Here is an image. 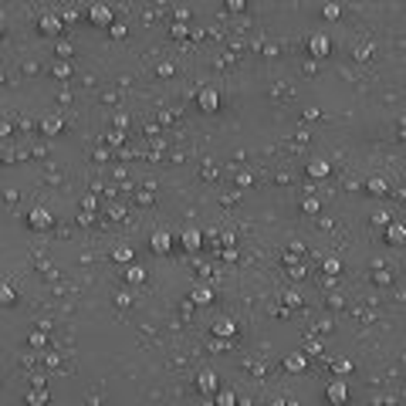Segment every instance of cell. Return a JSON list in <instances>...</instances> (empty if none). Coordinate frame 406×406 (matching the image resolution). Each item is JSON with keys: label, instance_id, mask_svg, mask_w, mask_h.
<instances>
[{"label": "cell", "instance_id": "cell-1", "mask_svg": "<svg viewBox=\"0 0 406 406\" xmlns=\"http://www.w3.org/2000/svg\"><path fill=\"white\" fill-rule=\"evenodd\" d=\"M88 20H92L95 27H112V24H115V14H112L109 3H92V7H88Z\"/></svg>", "mask_w": 406, "mask_h": 406}, {"label": "cell", "instance_id": "cell-2", "mask_svg": "<svg viewBox=\"0 0 406 406\" xmlns=\"http://www.w3.org/2000/svg\"><path fill=\"white\" fill-rule=\"evenodd\" d=\"M27 227H31V230H51V227H55V217H51L44 206H34V210L27 213Z\"/></svg>", "mask_w": 406, "mask_h": 406}, {"label": "cell", "instance_id": "cell-3", "mask_svg": "<svg viewBox=\"0 0 406 406\" xmlns=\"http://www.w3.org/2000/svg\"><path fill=\"white\" fill-rule=\"evenodd\" d=\"M325 396H329V403L345 406L349 403V383H345V379H332V386L325 389Z\"/></svg>", "mask_w": 406, "mask_h": 406}, {"label": "cell", "instance_id": "cell-4", "mask_svg": "<svg viewBox=\"0 0 406 406\" xmlns=\"http://www.w3.org/2000/svg\"><path fill=\"white\" fill-rule=\"evenodd\" d=\"M308 51H312L315 58H329V55H332V37H325V34L308 37Z\"/></svg>", "mask_w": 406, "mask_h": 406}, {"label": "cell", "instance_id": "cell-5", "mask_svg": "<svg viewBox=\"0 0 406 406\" xmlns=\"http://www.w3.org/2000/svg\"><path fill=\"white\" fill-rule=\"evenodd\" d=\"M197 386H200V393L213 396V393L220 389V379H217V372H213V369H203L200 376H197Z\"/></svg>", "mask_w": 406, "mask_h": 406}, {"label": "cell", "instance_id": "cell-6", "mask_svg": "<svg viewBox=\"0 0 406 406\" xmlns=\"http://www.w3.org/2000/svg\"><path fill=\"white\" fill-rule=\"evenodd\" d=\"M149 247H152L156 254H169V251H173V237H169V230H156V234L149 237Z\"/></svg>", "mask_w": 406, "mask_h": 406}, {"label": "cell", "instance_id": "cell-7", "mask_svg": "<svg viewBox=\"0 0 406 406\" xmlns=\"http://www.w3.org/2000/svg\"><path fill=\"white\" fill-rule=\"evenodd\" d=\"M180 244H183V251H190V254H197L203 247V234L197 227H190V230H183V237H180Z\"/></svg>", "mask_w": 406, "mask_h": 406}, {"label": "cell", "instance_id": "cell-8", "mask_svg": "<svg viewBox=\"0 0 406 406\" xmlns=\"http://www.w3.org/2000/svg\"><path fill=\"white\" fill-rule=\"evenodd\" d=\"M197 105H200L203 112H217V109H220V95H217L213 88H203L200 95H197Z\"/></svg>", "mask_w": 406, "mask_h": 406}, {"label": "cell", "instance_id": "cell-9", "mask_svg": "<svg viewBox=\"0 0 406 406\" xmlns=\"http://www.w3.org/2000/svg\"><path fill=\"white\" fill-rule=\"evenodd\" d=\"M37 27H41L44 34H55V37H58V34H61V17H58V14H41Z\"/></svg>", "mask_w": 406, "mask_h": 406}, {"label": "cell", "instance_id": "cell-10", "mask_svg": "<svg viewBox=\"0 0 406 406\" xmlns=\"http://www.w3.org/2000/svg\"><path fill=\"white\" fill-rule=\"evenodd\" d=\"M308 176H315V180H325V176H332V166H329V159H312V163H308Z\"/></svg>", "mask_w": 406, "mask_h": 406}, {"label": "cell", "instance_id": "cell-11", "mask_svg": "<svg viewBox=\"0 0 406 406\" xmlns=\"http://www.w3.org/2000/svg\"><path fill=\"white\" fill-rule=\"evenodd\" d=\"M305 366H308L305 352H291V355H284V369H288V372H305Z\"/></svg>", "mask_w": 406, "mask_h": 406}, {"label": "cell", "instance_id": "cell-12", "mask_svg": "<svg viewBox=\"0 0 406 406\" xmlns=\"http://www.w3.org/2000/svg\"><path fill=\"white\" fill-rule=\"evenodd\" d=\"M386 240H389L393 247L406 244V227H403V223H389V227H386Z\"/></svg>", "mask_w": 406, "mask_h": 406}, {"label": "cell", "instance_id": "cell-13", "mask_svg": "<svg viewBox=\"0 0 406 406\" xmlns=\"http://www.w3.org/2000/svg\"><path fill=\"white\" fill-rule=\"evenodd\" d=\"M234 332H237V325H234L230 318H217V322H213V335L217 338H234Z\"/></svg>", "mask_w": 406, "mask_h": 406}, {"label": "cell", "instance_id": "cell-14", "mask_svg": "<svg viewBox=\"0 0 406 406\" xmlns=\"http://www.w3.org/2000/svg\"><path fill=\"white\" fill-rule=\"evenodd\" d=\"M210 301H213V288H206V284L193 288V295H190V305H210Z\"/></svg>", "mask_w": 406, "mask_h": 406}, {"label": "cell", "instance_id": "cell-15", "mask_svg": "<svg viewBox=\"0 0 406 406\" xmlns=\"http://www.w3.org/2000/svg\"><path fill=\"white\" fill-rule=\"evenodd\" d=\"M61 129H65V122H61L58 115H48V119H41V132H44V135H58Z\"/></svg>", "mask_w": 406, "mask_h": 406}, {"label": "cell", "instance_id": "cell-16", "mask_svg": "<svg viewBox=\"0 0 406 406\" xmlns=\"http://www.w3.org/2000/svg\"><path fill=\"white\" fill-rule=\"evenodd\" d=\"M112 258H115L119 264H126V268H129V264H135V251H132V247H129V244H122V247H115V254H112Z\"/></svg>", "mask_w": 406, "mask_h": 406}, {"label": "cell", "instance_id": "cell-17", "mask_svg": "<svg viewBox=\"0 0 406 406\" xmlns=\"http://www.w3.org/2000/svg\"><path fill=\"white\" fill-rule=\"evenodd\" d=\"M146 281V268L142 264H129L126 268V284H142Z\"/></svg>", "mask_w": 406, "mask_h": 406}, {"label": "cell", "instance_id": "cell-18", "mask_svg": "<svg viewBox=\"0 0 406 406\" xmlns=\"http://www.w3.org/2000/svg\"><path fill=\"white\" fill-rule=\"evenodd\" d=\"M14 301H17V291H14L10 284H3V281H0V308H10Z\"/></svg>", "mask_w": 406, "mask_h": 406}, {"label": "cell", "instance_id": "cell-19", "mask_svg": "<svg viewBox=\"0 0 406 406\" xmlns=\"http://www.w3.org/2000/svg\"><path fill=\"white\" fill-rule=\"evenodd\" d=\"M48 400H51L48 389H34V393H27V406H48Z\"/></svg>", "mask_w": 406, "mask_h": 406}, {"label": "cell", "instance_id": "cell-20", "mask_svg": "<svg viewBox=\"0 0 406 406\" xmlns=\"http://www.w3.org/2000/svg\"><path fill=\"white\" fill-rule=\"evenodd\" d=\"M213 403L217 406H237V396H234L230 389H217V393H213Z\"/></svg>", "mask_w": 406, "mask_h": 406}, {"label": "cell", "instance_id": "cell-21", "mask_svg": "<svg viewBox=\"0 0 406 406\" xmlns=\"http://www.w3.org/2000/svg\"><path fill=\"white\" fill-rule=\"evenodd\" d=\"M366 190H369V193H376V197H383L389 186H386V180H383V176H372V180L366 183Z\"/></svg>", "mask_w": 406, "mask_h": 406}, {"label": "cell", "instance_id": "cell-22", "mask_svg": "<svg viewBox=\"0 0 406 406\" xmlns=\"http://www.w3.org/2000/svg\"><path fill=\"white\" fill-rule=\"evenodd\" d=\"M51 71H55V78H61V81H68V78L74 74V68L68 65V61H58V65L51 68Z\"/></svg>", "mask_w": 406, "mask_h": 406}, {"label": "cell", "instance_id": "cell-23", "mask_svg": "<svg viewBox=\"0 0 406 406\" xmlns=\"http://www.w3.org/2000/svg\"><path fill=\"white\" fill-rule=\"evenodd\" d=\"M338 271H342L338 258H325V264H322V274H325V277H335Z\"/></svg>", "mask_w": 406, "mask_h": 406}, {"label": "cell", "instance_id": "cell-24", "mask_svg": "<svg viewBox=\"0 0 406 406\" xmlns=\"http://www.w3.org/2000/svg\"><path fill=\"white\" fill-rule=\"evenodd\" d=\"M332 372H335L338 379H345V376H349V372H352V362H349V359H338L335 366H332Z\"/></svg>", "mask_w": 406, "mask_h": 406}, {"label": "cell", "instance_id": "cell-25", "mask_svg": "<svg viewBox=\"0 0 406 406\" xmlns=\"http://www.w3.org/2000/svg\"><path fill=\"white\" fill-rule=\"evenodd\" d=\"M322 17H325V20H338V17H342V7H338V3H325V7H322Z\"/></svg>", "mask_w": 406, "mask_h": 406}, {"label": "cell", "instance_id": "cell-26", "mask_svg": "<svg viewBox=\"0 0 406 406\" xmlns=\"http://www.w3.org/2000/svg\"><path fill=\"white\" fill-rule=\"evenodd\" d=\"M27 342H31L34 349H44V345H48V335H44V332H31V335H27Z\"/></svg>", "mask_w": 406, "mask_h": 406}, {"label": "cell", "instance_id": "cell-27", "mask_svg": "<svg viewBox=\"0 0 406 406\" xmlns=\"http://www.w3.org/2000/svg\"><path fill=\"white\" fill-rule=\"evenodd\" d=\"M301 210H305V213H318L322 203H318V200H305V203H301Z\"/></svg>", "mask_w": 406, "mask_h": 406}, {"label": "cell", "instance_id": "cell-28", "mask_svg": "<svg viewBox=\"0 0 406 406\" xmlns=\"http://www.w3.org/2000/svg\"><path fill=\"white\" fill-rule=\"evenodd\" d=\"M55 48H58V55H61V58H71V51H74V48H71L68 41H58Z\"/></svg>", "mask_w": 406, "mask_h": 406}, {"label": "cell", "instance_id": "cell-29", "mask_svg": "<svg viewBox=\"0 0 406 406\" xmlns=\"http://www.w3.org/2000/svg\"><path fill=\"white\" fill-rule=\"evenodd\" d=\"M190 20V7H176V24H186Z\"/></svg>", "mask_w": 406, "mask_h": 406}, {"label": "cell", "instance_id": "cell-30", "mask_svg": "<svg viewBox=\"0 0 406 406\" xmlns=\"http://www.w3.org/2000/svg\"><path fill=\"white\" fill-rule=\"evenodd\" d=\"M129 301H132L129 291H119V295H115V305H119V308H129Z\"/></svg>", "mask_w": 406, "mask_h": 406}, {"label": "cell", "instance_id": "cell-31", "mask_svg": "<svg viewBox=\"0 0 406 406\" xmlns=\"http://www.w3.org/2000/svg\"><path fill=\"white\" fill-rule=\"evenodd\" d=\"M186 34H190L186 24H173V37H186Z\"/></svg>", "mask_w": 406, "mask_h": 406}, {"label": "cell", "instance_id": "cell-32", "mask_svg": "<svg viewBox=\"0 0 406 406\" xmlns=\"http://www.w3.org/2000/svg\"><path fill=\"white\" fill-rule=\"evenodd\" d=\"M109 31H112V37H126V24H112Z\"/></svg>", "mask_w": 406, "mask_h": 406}, {"label": "cell", "instance_id": "cell-33", "mask_svg": "<svg viewBox=\"0 0 406 406\" xmlns=\"http://www.w3.org/2000/svg\"><path fill=\"white\" fill-rule=\"evenodd\" d=\"M44 362H48V369H55V366H61V355H58V352H51Z\"/></svg>", "mask_w": 406, "mask_h": 406}, {"label": "cell", "instance_id": "cell-34", "mask_svg": "<svg viewBox=\"0 0 406 406\" xmlns=\"http://www.w3.org/2000/svg\"><path fill=\"white\" fill-rule=\"evenodd\" d=\"M122 139H126V135H122V132H119V129H115V132L109 135V146H122Z\"/></svg>", "mask_w": 406, "mask_h": 406}, {"label": "cell", "instance_id": "cell-35", "mask_svg": "<svg viewBox=\"0 0 406 406\" xmlns=\"http://www.w3.org/2000/svg\"><path fill=\"white\" fill-rule=\"evenodd\" d=\"M135 200L142 203V206H149V203H152V193H149V190H142V193H139V197H135Z\"/></svg>", "mask_w": 406, "mask_h": 406}, {"label": "cell", "instance_id": "cell-36", "mask_svg": "<svg viewBox=\"0 0 406 406\" xmlns=\"http://www.w3.org/2000/svg\"><path fill=\"white\" fill-rule=\"evenodd\" d=\"M244 7H247L244 0H227V10H244Z\"/></svg>", "mask_w": 406, "mask_h": 406}, {"label": "cell", "instance_id": "cell-37", "mask_svg": "<svg viewBox=\"0 0 406 406\" xmlns=\"http://www.w3.org/2000/svg\"><path fill=\"white\" fill-rule=\"evenodd\" d=\"M126 126H129V115H115V129H119V132H122V129H126Z\"/></svg>", "mask_w": 406, "mask_h": 406}, {"label": "cell", "instance_id": "cell-38", "mask_svg": "<svg viewBox=\"0 0 406 406\" xmlns=\"http://www.w3.org/2000/svg\"><path fill=\"white\" fill-rule=\"evenodd\" d=\"M109 156H112V149H95V159H98V163H105Z\"/></svg>", "mask_w": 406, "mask_h": 406}, {"label": "cell", "instance_id": "cell-39", "mask_svg": "<svg viewBox=\"0 0 406 406\" xmlns=\"http://www.w3.org/2000/svg\"><path fill=\"white\" fill-rule=\"evenodd\" d=\"M220 258H223V261H237V258H240V254H237V251H234V247H227V251H223V254H220Z\"/></svg>", "mask_w": 406, "mask_h": 406}, {"label": "cell", "instance_id": "cell-40", "mask_svg": "<svg viewBox=\"0 0 406 406\" xmlns=\"http://www.w3.org/2000/svg\"><path fill=\"white\" fill-rule=\"evenodd\" d=\"M284 301H288V305H301V298H298V291H288V295H284Z\"/></svg>", "mask_w": 406, "mask_h": 406}, {"label": "cell", "instance_id": "cell-41", "mask_svg": "<svg viewBox=\"0 0 406 406\" xmlns=\"http://www.w3.org/2000/svg\"><path fill=\"white\" fill-rule=\"evenodd\" d=\"M305 119H308V122H312V119H318V109H315V105H308V109H305Z\"/></svg>", "mask_w": 406, "mask_h": 406}, {"label": "cell", "instance_id": "cell-42", "mask_svg": "<svg viewBox=\"0 0 406 406\" xmlns=\"http://www.w3.org/2000/svg\"><path fill=\"white\" fill-rule=\"evenodd\" d=\"M65 20H68V24H71V20H78V14H74V10H65V14H61V24H65Z\"/></svg>", "mask_w": 406, "mask_h": 406}, {"label": "cell", "instance_id": "cell-43", "mask_svg": "<svg viewBox=\"0 0 406 406\" xmlns=\"http://www.w3.org/2000/svg\"><path fill=\"white\" fill-rule=\"evenodd\" d=\"M10 129H14L10 122H0V135H10Z\"/></svg>", "mask_w": 406, "mask_h": 406}, {"label": "cell", "instance_id": "cell-44", "mask_svg": "<svg viewBox=\"0 0 406 406\" xmlns=\"http://www.w3.org/2000/svg\"><path fill=\"white\" fill-rule=\"evenodd\" d=\"M0 31H3V27H0Z\"/></svg>", "mask_w": 406, "mask_h": 406}, {"label": "cell", "instance_id": "cell-45", "mask_svg": "<svg viewBox=\"0 0 406 406\" xmlns=\"http://www.w3.org/2000/svg\"><path fill=\"white\" fill-rule=\"evenodd\" d=\"M345 406H349V403H345Z\"/></svg>", "mask_w": 406, "mask_h": 406}]
</instances>
